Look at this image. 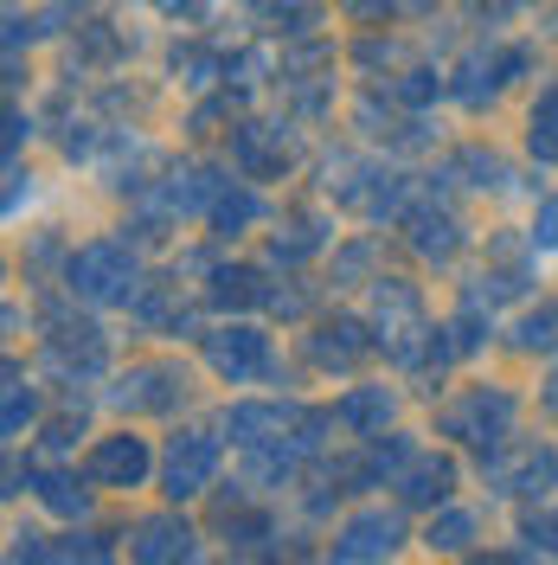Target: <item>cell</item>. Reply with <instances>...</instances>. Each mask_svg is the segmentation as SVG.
Instances as JSON below:
<instances>
[{
	"instance_id": "1",
	"label": "cell",
	"mask_w": 558,
	"mask_h": 565,
	"mask_svg": "<svg viewBox=\"0 0 558 565\" xmlns=\"http://www.w3.org/2000/svg\"><path fill=\"white\" fill-rule=\"evenodd\" d=\"M373 341H379L398 366H430V348H437V328L423 316L418 282L405 277H373Z\"/></svg>"
},
{
	"instance_id": "2",
	"label": "cell",
	"mask_w": 558,
	"mask_h": 565,
	"mask_svg": "<svg viewBox=\"0 0 558 565\" xmlns=\"http://www.w3.org/2000/svg\"><path fill=\"white\" fill-rule=\"evenodd\" d=\"M71 296L97 302V309H116V302H136L141 296V257L129 238H90L84 250H71L65 264Z\"/></svg>"
},
{
	"instance_id": "3",
	"label": "cell",
	"mask_w": 558,
	"mask_h": 565,
	"mask_svg": "<svg viewBox=\"0 0 558 565\" xmlns=\"http://www.w3.org/2000/svg\"><path fill=\"white\" fill-rule=\"evenodd\" d=\"M514 418H521V405L507 386H462L437 424H443V437L469 444V450H501L514 437Z\"/></svg>"
},
{
	"instance_id": "4",
	"label": "cell",
	"mask_w": 558,
	"mask_h": 565,
	"mask_svg": "<svg viewBox=\"0 0 558 565\" xmlns=\"http://www.w3.org/2000/svg\"><path fill=\"white\" fill-rule=\"evenodd\" d=\"M206 366L225 380V386H250V380H264V373L277 366V348H270L264 328H250V321H225V328H212L206 334Z\"/></svg>"
},
{
	"instance_id": "5",
	"label": "cell",
	"mask_w": 558,
	"mask_h": 565,
	"mask_svg": "<svg viewBox=\"0 0 558 565\" xmlns=\"http://www.w3.org/2000/svg\"><path fill=\"white\" fill-rule=\"evenodd\" d=\"M218 476V437L212 430H174L161 450V494L168 501H200Z\"/></svg>"
},
{
	"instance_id": "6",
	"label": "cell",
	"mask_w": 558,
	"mask_h": 565,
	"mask_svg": "<svg viewBox=\"0 0 558 565\" xmlns=\"http://www.w3.org/2000/svg\"><path fill=\"white\" fill-rule=\"evenodd\" d=\"M84 476H90V489L136 494L141 482L154 476V450H148V437H136V430H109V437H97V444H90Z\"/></svg>"
},
{
	"instance_id": "7",
	"label": "cell",
	"mask_w": 558,
	"mask_h": 565,
	"mask_svg": "<svg viewBox=\"0 0 558 565\" xmlns=\"http://www.w3.org/2000/svg\"><path fill=\"white\" fill-rule=\"evenodd\" d=\"M45 353H52V366H58L65 380H97L104 360H109V341H104L97 321L52 309V316H45Z\"/></svg>"
},
{
	"instance_id": "8",
	"label": "cell",
	"mask_w": 558,
	"mask_h": 565,
	"mask_svg": "<svg viewBox=\"0 0 558 565\" xmlns=\"http://www.w3.org/2000/svg\"><path fill=\"white\" fill-rule=\"evenodd\" d=\"M328 193L341 206L366 212V218H385V212L405 206V180L385 174V168H366V161H328Z\"/></svg>"
},
{
	"instance_id": "9",
	"label": "cell",
	"mask_w": 558,
	"mask_h": 565,
	"mask_svg": "<svg viewBox=\"0 0 558 565\" xmlns=\"http://www.w3.org/2000/svg\"><path fill=\"white\" fill-rule=\"evenodd\" d=\"M302 405H282V398H245V405H232L225 412V437L238 444V450H264V444H289V437H302Z\"/></svg>"
},
{
	"instance_id": "10",
	"label": "cell",
	"mask_w": 558,
	"mask_h": 565,
	"mask_svg": "<svg viewBox=\"0 0 558 565\" xmlns=\"http://www.w3.org/2000/svg\"><path fill=\"white\" fill-rule=\"evenodd\" d=\"M109 398H116L122 412H174L180 398H186V373L168 366V360H141V366H129V373L109 386Z\"/></svg>"
},
{
	"instance_id": "11",
	"label": "cell",
	"mask_w": 558,
	"mask_h": 565,
	"mask_svg": "<svg viewBox=\"0 0 558 565\" xmlns=\"http://www.w3.org/2000/svg\"><path fill=\"white\" fill-rule=\"evenodd\" d=\"M398 546H405V521H398L391 508H360L347 527L328 540V553H334V559H347V565L353 559H391Z\"/></svg>"
},
{
	"instance_id": "12",
	"label": "cell",
	"mask_w": 558,
	"mask_h": 565,
	"mask_svg": "<svg viewBox=\"0 0 558 565\" xmlns=\"http://www.w3.org/2000/svg\"><path fill=\"white\" fill-rule=\"evenodd\" d=\"M533 65V58H526V52H469V58H462V65H455V97H462V104H494V97H501V90H507V84H514V77H521V71Z\"/></svg>"
},
{
	"instance_id": "13",
	"label": "cell",
	"mask_w": 558,
	"mask_h": 565,
	"mask_svg": "<svg viewBox=\"0 0 558 565\" xmlns=\"http://www.w3.org/2000/svg\"><path fill=\"white\" fill-rule=\"evenodd\" d=\"M373 348H379V341L366 334L360 316H334V321H321V328L309 334V360L321 366V373H353Z\"/></svg>"
},
{
	"instance_id": "14",
	"label": "cell",
	"mask_w": 558,
	"mask_h": 565,
	"mask_svg": "<svg viewBox=\"0 0 558 565\" xmlns=\"http://www.w3.org/2000/svg\"><path fill=\"white\" fill-rule=\"evenodd\" d=\"M129 553L141 565H174V559H200V533L186 527L180 514H148L136 533H129Z\"/></svg>"
},
{
	"instance_id": "15",
	"label": "cell",
	"mask_w": 558,
	"mask_h": 565,
	"mask_svg": "<svg viewBox=\"0 0 558 565\" xmlns=\"http://www.w3.org/2000/svg\"><path fill=\"white\" fill-rule=\"evenodd\" d=\"M232 161H238V174L245 180H277L282 168H289V141H282V129L238 122V136H232Z\"/></svg>"
},
{
	"instance_id": "16",
	"label": "cell",
	"mask_w": 558,
	"mask_h": 565,
	"mask_svg": "<svg viewBox=\"0 0 558 565\" xmlns=\"http://www.w3.org/2000/svg\"><path fill=\"white\" fill-rule=\"evenodd\" d=\"M398 501H411V508H443L455 489V462L450 457H411L405 469H398Z\"/></svg>"
},
{
	"instance_id": "17",
	"label": "cell",
	"mask_w": 558,
	"mask_h": 565,
	"mask_svg": "<svg viewBox=\"0 0 558 565\" xmlns=\"http://www.w3.org/2000/svg\"><path fill=\"white\" fill-rule=\"evenodd\" d=\"M405 225H411V250H418L423 264H450L455 250H462V218L450 206H418Z\"/></svg>"
},
{
	"instance_id": "18",
	"label": "cell",
	"mask_w": 558,
	"mask_h": 565,
	"mask_svg": "<svg viewBox=\"0 0 558 565\" xmlns=\"http://www.w3.org/2000/svg\"><path fill=\"white\" fill-rule=\"evenodd\" d=\"M26 482H33V501L45 514H58V521H84L90 514V489H84L90 476L77 482V469H33Z\"/></svg>"
},
{
	"instance_id": "19",
	"label": "cell",
	"mask_w": 558,
	"mask_h": 565,
	"mask_svg": "<svg viewBox=\"0 0 558 565\" xmlns=\"http://www.w3.org/2000/svg\"><path fill=\"white\" fill-rule=\"evenodd\" d=\"M391 412H398V398L385 386H353L341 405H334V424L341 430H353V437H379L385 424H391Z\"/></svg>"
},
{
	"instance_id": "20",
	"label": "cell",
	"mask_w": 558,
	"mask_h": 565,
	"mask_svg": "<svg viewBox=\"0 0 558 565\" xmlns=\"http://www.w3.org/2000/svg\"><path fill=\"white\" fill-rule=\"evenodd\" d=\"M321 245H328V218H314V212H289L277 232H270V264H309Z\"/></svg>"
},
{
	"instance_id": "21",
	"label": "cell",
	"mask_w": 558,
	"mask_h": 565,
	"mask_svg": "<svg viewBox=\"0 0 558 565\" xmlns=\"http://www.w3.org/2000/svg\"><path fill=\"white\" fill-rule=\"evenodd\" d=\"M206 302L212 309H250V302H270V289H264V277H257L250 264H212Z\"/></svg>"
},
{
	"instance_id": "22",
	"label": "cell",
	"mask_w": 558,
	"mask_h": 565,
	"mask_svg": "<svg viewBox=\"0 0 558 565\" xmlns=\"http://www.w3.org/2000/svg\"><path fill=\"white\" fill-rule=\"evenodd\" d=\"M218 533H225L232 553H270V540H277L270 514H257V508H245V501H232V508L218 514Z\"/></svg>"
},
{
	"instance_id": "23",
	"label": "cell",
	"mask_w": 558,
	"mask_h": 565,
	"mask_svg": "<svg viewBox=\"0 0 558 565\" xmlns=\"http://www.w3.org/2000/svg\"><path fill=\"white\" fill-rule=\"evenodd\" d=\"M257 218H264V200H257L250 186H225V193L212 200V232H218V238H238Z\"/></svg>"
},
{
	"instance_id": "24",
	"label": "cell",
	"mask_w": 558,
	"mask_h": 565,
	"mask_svg": "<svg viewBox=\"0 0 558 565\" xmlns=\"http://www.w3.org/2000/svg\"><path fill=\"white\" fill-rule=\"evenodd\" d=\"M526 148H533L539 161H552V168H558V84H552V90H539L533 109H526Z\"/></svg>"
},
{
	"instance_id": "25",
	"label": "cell",
	"mask_w": 558,
	"mask_h": 565,
	"mask_svg": "<svg viewBox=\"0 0 558 565\" xmlns=\"http://www.w3.org/2000/svg\"><path fill=\"white\" fill-rule=\"evenodd\" d=\"M423 546H430V553H469V546H475V514H469V508H443V514H430Z\"/></svg>"
},
{
	"instance_id": "26",
	"label": "cell",
	"mask_w": 558,
	"mask_h": 565,
	"mask_svg": "<svg viewBox=\"0 0 558 565\" xmlns=\"http://www.w3.org/2000/svg\"><path fill=\"white\" fill-rule=\"evenodd\" d=\"M514 348L521 353H558V296L514 321Z\"/></svg>"
},
{
	"instance_id": "27",
	"label": "cell",
	"mask_w": 558,
	"mask_h": 565,
	"mask_svg": "<svg viewBox=\"0 0 558 565\" xmlns=\"http://www.w3.org/2000/svg\"><path fill=\"white\" fill-rule=\"evenodd\" d=\"M552 489H558V450H533L507 476V494H552Z\"/></svg>"
},
{
	"instance_id": "28",
	"label": "cell",
	"mask_w": 558,
	"mask_h": 565,
	"mask_svg": "<svg viewBox=\"0 0 558 565\" xmlns=\"http://www.w3.org/2000/svg\"><path fill=\"white\" fill-rule=\"evenodd\" d=\"M33 412H39V392L26 386V373L7 360V418H0V424H7V437H20V430L33 424Z\"/></svg>"
},
{
	"instance_id": "29",
	"label": "cell",
	"mask_w": 558,
	"mask_h": 565,
	"mask_svg": "<svg viewBox=\"0 0 558 565\" xmlns=\"http://www.w3.org/2000/svg\"><path fill=\"white\" fill-rule=\"evenodd\" d=\"M443 334H450L455 360H462V353H482V341H489V316H482V296H469V302H462V316H455L450 328H443Z\"/></svg>"
},
{
	"instance_id": "30",
	"label": "cell",
	"mask_w": 558,
	"mask_h": 565,
	"mask_svg": "<svg viewBox=\"0 0 558 565\" xmlns=\"http://www.w3.org/2000/svg\"><path fill=\"white\" fill-rule=\"evenodd\" d=\"M455 168L469 174V186H482V193L514 180V174H507V161H501V154H489V148H462V154H455Z\"/></svg>"
},
{
	"instance_id": "31",
	"label": "cell",
	"mask_w": 558,
	"mask_h": 565,
	"mask_svg": "<svg viewBox=\"0 0 558 565\" xmlns=\"http://www.w3.org/2000/svg\"><path fill=\"white\" fill-rule=\"evenodd\" d=\"M521 540H526V553H539V559H558V508H539V514H526V521H521Z\"/></svg>"
},
{
	"instance_id": "32",
	"label": "cell",
	"mask_w": 558,
	"mask_h": 565,
	"mask_svg": "<svg viewBox=\"0 0 558 565\" xmlns=\"http://www.w3.org/2000/svg\"><path fill=\"white\" fill-rule=\"evenodd\" d=\"M264 20H270L277 33H309L314 20H321V0H277Z\"/></svg>"
},
{
	"instance_id": "33",
	"label": "cell",
	"mask_w": 558,
	"mask_h": 565,
	"mask_svg": "<svg viewBox=\"0 0 558 565\" xmlns=\"http://www.w3.org/2000/svg\"><path fill=\"white\" fill-rule=\"evenodd\" d=\"M391 97H398V104H430V97H443V77L418 65V71H405V77L391 84Z\"/></svg>"
},
{
	"instance_id": "34",
	"label": "cell",
	"mask_w": 558,
	"mask_h": 565,
	"mask_svg": "<svg viewBox=\"0 0 558 565\" xmlns=\"http://www.w3.org/2000/svg\"><path fill=\"white\" fill-rule=\"evenodd\" d=\"M373 250H379L373 238H353V245L334 257V282H360L366 270H373Z\"/></svg>"
},
{
	"instance_id": "35",
	"label": "cell",
	"mask_w": 558,
	"mask_h": 565,
	"mask_svg": "<svg viewBox=\"0 0 558 565\" xmlns=\"http://www.w3.org/2000/svg\"><path fill=\"white\" fill-rule=\"evenodd\" d=\"M52 559H109V546L97 533H65V540H52Z\"/></svg>"
},
{
	"instance_id": "36",
	"label": "cell",
	"mask_w": 558,
	"mask_h": 565,
	"mask_svg": "<svg viewBox=\"0 0 558 565\" xmlns=\"http://www.w3.org/2000/svg\"><path fill=\"white\" fill-rule=\"evenodd\" d=\"M174 71H180V84H212V71H225V65L212 52H193L186 45V52H174Z\"/></svg>"
},
{
	"instance_id": "37",
	"label": "cell",
	"mask_w": 558,
	"mask_h": 565,
	"mask_svg": "<svg viewBox=\"0 0 558 565\" xmlns=\"http://www.w3.org/2000/svg\"><path fill=\"white\" fill-rule=\"evenodd\" d=\"M116 52H122V39L109 33V20H97V26H84V58H90V65H109Z\"/></svg>"
},
{
	"instance_id": "38",
	"label": "cell",
	"mask_w": 558,
	"mask_h": 565,
	"mask_svg": "<svg viewBox=\"0 0 558 565\" xmlns=\"http://www.w3.org/2000/svg\"><path fill=\"white\" fill-rule=\"evenodd\" d=\"M341 13L373 26V20H391V13H411V0H341Z\"/></svg>"
},
{
	"instance_id": "39",
	"label": "cell",
	"mask_w": 558,
	"mask_h": 565,
	"mask_svg": "<svg viewBox=\"0 0 558 565\" xmlns=\"http://www.w3.org/2000/svg\"><path fill=\"white\" fill-rule=\"evenodd\" d=\"M533 245L558 250V193H546V200H539V212H533Z\"/></svg>"
},
{
	"instance_id": "40",
	"label": "cell",
	"mask_w": 558,
	"mask_h": 565,
	"mask_svg": "<svg viewBox=\"0 0 558 565\" xmlns=\"http://www.w3.org/2000/svg\"><path fill=\"white\" fill-rule=\"evenodd\" d=\"M225 116H238V97H212V104H200L193 116H186V129H193V136H212V122H225Z\"/></svg>"
},
{
	"instance_id": "41",
	"label": "cell",
	"mask_w": 558,
	"mask_h": 565,
	"mask_svg": "<svg viewBox=\"0 0 558 565\" xmlns=\"http://www.w3.org/2000/svg\"><path fill=\"white\" fill-rule=\"evenodd\" d=\"M154 13H168V20H180V26H193V20H206L212 0H154Z\"/></svg>"
},
{
	"instance_id": "42",
	"label": "cell",
	"mask_w": 558,
	"mask_h": 565,
	"mask_svg": "<svg viewBox=\"0 0 558 565\" xmlns=\"http://www.w3.org/2000/svg\"><path fill=\"white\" fill-rule=\"evenodd\" d=\"M77 437H84V424H77V418H52V424H45V450H71Z\"/></svg>"
},
{
	"instance_id": "43",
	"label": "cell",
	"mask_w": 558,
	"mask_h": 565,
	"mask_svg": "<svg viewBox=\"0 0 558 565\" xmlns=\"http://www.w3.org/2000/svg\"><path fill=\"white\" fill-rule=\"evenodd\" d=\"M20 200H33V174H7V212H20Z\"/></svg>"
},
{
	"instance_id": "44",
	"label": "cell",
	"mask_w": 558,
	"mask_h": 565,
	"mask_svg": "<svg viewBox=\"0 0 558 565\" xmlns=\"http://www.w3.org/2000/svg\"><path fill=\"white\" fill-rule=\"evenodd\" d=\"M33 136V122L20 116V109H7V154H20V141Z\"/></svg>"
},
{
	"instance_id": "45",
	"label": "cell",
	"mask_w": 558,
	"mask_h": 565,
	"mask_svg": "<svg viewBox=\"0 0 558 565\" xmlns=\"http://www.w3.org/2000/svg\"><path fill=\"white\" fill-rule=\"evenodd\" d=\"M539 405H546V412H552V418H558V373H552V380H546V386H539Z\"/></svg>"
},
{
	"instance_id": "46",
	"label": "cell",
	"mask_w": 558,
	"mask_h": 565,
	"mask_svg": "<svg viewBox=\"0 0 558 565\" xmlns=\"http://www.w3.org/2000/svg\"><path fill=\"white\" fill-rule=\"evenodd\" d=\"M482 7H494V13H514V7H526V0H482Z\"/></svg>"
},
{
	"instance_id": "47",
	"label": "cell",
	"mask_w": 558,
	"mask_h": 565,
	"mask_svg": "<svg viewBox=\"0 0 558 565\" xmlns=\"http://www.w3.org/2000/svg\"><path fill=\"white\" fill-rule=\"evenodd\" d=\"M250 7H264V13H270V7H277V0H250Z\"/></svg>"
}]
</instances>
